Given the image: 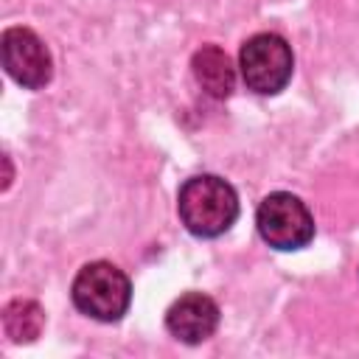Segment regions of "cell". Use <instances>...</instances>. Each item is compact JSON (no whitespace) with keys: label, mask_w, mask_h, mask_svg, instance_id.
I'll use <instances>...</instances> for the list:
<instances>
[{"label":"cell","mask_w":359,"mask_h":359,"mask_svg":"<svg viewBox=\"0 0 359 359\" xmlns=\"http://www.w3.org/2000/svg\"><path fill=\"white\" fill-rule=\"evenodd\" d=\"M261 238L275 250H300L314 238V219L309 208L286 191L269 194L255 213Z\"/></svg>","instance_id":"277c9868"},{"label":"cell","mask_w":359,"mask_h":359,"mask_svg":"<svg viewBox=\"0 0 359 359\" xmlns=\"http://www.w3.org/2000/svg\"><path fill=\"white\" fill-rule=\"evenodd\" d=\"M238 67L250 90L261 95H275L292 79V67H294L292 48L278 34H255L241 45Z\"/></svg>","instance_id":"3957f363"},{"label":"cell","mask_w":359,"mask_h":359,"mask_svg":"<svg viewBox=\"0 0 359 359\" xmlns=\"http://www.w3.org/2000/svg\"><path fill=\"white\" fill-rule=\"evenodd\" d=\"M177 210L182 224L202 238H216L227 233L238 216V196L230 182L213 174H199L185 180L177 194Z\"/></svg>","instance_id":"6da1fadb"},{"label":"cell","mask_w":359,"mask_h":359,"mask_svg":"<svg viewBox=\"0 0 359 359\" xmlns=\"http://www.w3.org/2000/svg\"><path fill=\"white\" fill-rule=\"evenodd\" d=\"M216 325H219V306L202 292L182 294L165 311L168 334L177 337L180 342H188V345L205 342L216 331Z\"/></svg>","instance_id":"8992f818"},{"label":"cell","mask_w":359,"mask_h":359,"mask_svg":"<svg viewBox=\"0 0 359 359\" xmlns=\"http://www.w3.org/2000/svg\"><path fill=\"white\" fill-rule=\"evenodd\" d=\"M3 67L25 90H42L53 76V62L45 42L22 25L3 31Z\"/></svg>","instance_id":"5b68a950"},{"label":"cell","mask_w":359,"mask_h":359,"mask_svg":"<svg viewBox=\"0 0 359 359\" xmlns=\"http://www.w3.org/2000/svg\"><path fill=\"white\" fill-rule=\"evenodd\" d=\"M45 325V311L39 309L36 300L14 297L3 309V328L11 337V342H34L42 334Z\"/></svg>","instance_id":"ba28073f"},{"label":"cell","mask_w":359,"mask_h":359,"mask_svg":"<svg viewBox=\"0 0 359 359\" xmlns=\"http://www.w3.org/2000/svg\"><path fill=\"white\" fill-rule=\"evenodd\" d=\"M70 294L81 314L101 323H115L129 309L132 286L118 266L107 261H93L79 269V275L73 278Z\"/></svg>","instance_id":"7a4b0ae2"},{"label":"cell","mask_w":359,"mask_h":359,"mask_svg":"<svg viewBox=\"0 0 359 359\" xmlns=\"http://www.w3.org/2000/svg\"><path fill=\"white\" fill-rule=\"evenodd\" d=\"M194 79L199 81V87L210 95V98H227L236 87V70L230 56L216 48V45H205L194 53Z\"/></svg>","instance_id":"52a82bcc"}]
</instances>
